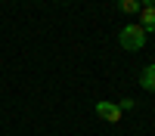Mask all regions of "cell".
<instances>
[{
  "label": "cell",
  "instance_id": "1",
  "mask_svg": "<svg viewBox=\"0 0 155 136\" xmlns=\"http://www.w3.org/2000/svg\"><path fill=\"white\" fill-rule=\"evenodd\" d=\"M118 40H121L124 49H143V43H146V31L140 28V25H124L121 34H118Z\"/></svg>",
  "mask_w": 155,
  "mask_h": 136
},
{
  "label": "cell",
  "instance_id": "3",
  "mask_svg": "<svg viewBox=\"0 0 155 136\" xmlns=\"http://www.w3.org/2000/svg\"><path fill=\"white\" fill-rule=\"evenodd\" d=\"M140 16H143L140 28L143 31H155V3H140Z\"/></svg>",
  "mask_w": 155,
  "mask_h": 136
},
{
  "label": "cell",
  "instance_id": "4",
  "mask_svg": "<svg viewBox=\"0 0 155 136\" xmlns=\"http://www.w3.org/2000/svg\"><path fill=\"white\" fill-rule=\"evenodd\" d=\"M140 84H143V90H155V65H146V68H143Z\"/></svg>",
  "mask_w": 155,
  "mask_h": 136
},
{
  "label": "cell",
  "instance_id": "2",
  "mask_svg": "<svg viewBox=\"0 0 155 136\" xmlns=\"http://www.w3.org/2000/svg\"><path fill=\"white\" fill-rule=\"evenodd\" d=\"M96 115H99L102 121H109V124H118V121H121V108L112 105V102H96Z\"/></svg>",
  "mask_w": 155,
  "mask_h": 136
},
{
  "label": "cell",
  "instance_id": "5",
  "mask_svg": "<svg viewBox=\"0 0 155 136\" xmlns=\"http://www.w3.org/2000/svg\"><path fill=\"white\" fill-rule=\"evenodd\" d=\"M121 9L124 12H140V3L137 0H121Z\"/></svg>",
  "mask_w": 155,
  "mask_h": 136
}]
</instances>
